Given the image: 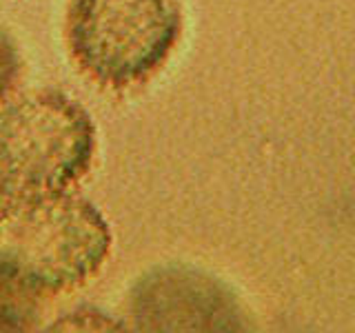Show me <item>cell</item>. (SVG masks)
Masks as SVG:
<instances>
[{
    "label": "cell",
    "mask_w": 355,
    "mask_h": 333,
    "mask_svg": "<svg viewBox=\"0 0 355 333\" xmlns=\"http://www.w3.org/2000/svg\"><path fill=\"white\" fill-rule=\"evenodd\" d=\"M111 244L103 211L69 189L0 200V284L20 293L80 287L100 271Z\"/></svg>",
    "instance_id": "1"
},
{
    "label": "cell",
    "mask_w": 355,
    "mask_h": 333,
    "mask_svg": "<svg viewBox=\"0 0 355 333\" xmlns=\"http://www.w3.org/2000/svg\"><path fill=\"white\" fill-rule=\"evenodd\" d=\"M94 155L96 122L71 96L42 89L0 109V200L64 191Z\"/></svg>",
    "instance_id": "2"
},
{
    "label": "cell",
    "mask_w": 355,
    "mask_h": 333,
    "mask_svg": "<svg viewBox=\"0 0 355 333\" xmlns=\"http://www.w3.org/2000/svg\"><path fill=\"white\" fill-rule=\"evenodd\" d=\"M182 33L178 0H69L64 36L80 69L109 89L147 83Z\"/></svg>",
    "instance_id": "3"
},
{
    "label": "cell",
    "mask_w": 355,
    "mask_h": 333,
    "mask_svg": "<svg viewBox=\"0 0 355 333\" xmlns=\"http://www.w3.org/2000/svg\"><path fill=\"white\" fill-rule=\"evenodd\" d=\"M131 314L140 329H233L236 305L225 287L193 269H155L131 291Z\"/></svg>",
    "instance_id": "4"
},
{
    "label": "cell",
    "mask_w": 355,
    "mask_h": 333,
    "mask_svg": "<svg viewBox=\"0 0 355 333\" xmlns=\"http://www.w3.org/2000/svg\"><path fill=\"white\" fill-rule=\"evenodd\" d=\"M36 318V298L0 284V331L31 329Z\"/></svg>",
    "instance_id": "5"
},
{
    "label": "cell",
    "mask_w": 355,
    "mask_h": 333,
    "mask_svg": "<svg viewBox=\"0 0 355 333\" xmlns=\"http://www.w3.org/2000/svg\"><path fill=\"white\" fill-rule=\"evenodd\" d=\"M20 51L16 47L14 38L0 27V100L7 98V94L14 89L20 76Z\"/></svg>",
    "instance_id": "6"
},
{
    "label": "cell",
    "mask_w": 355,
    "mask_h": 333,
    "mask_svg": "<svg viewBox=\"0 0 355 333\" xmlns=\"http://www.w3.org/2000/svg\"><path fill=\"white\" fill-rule=\"evenodd\" d=\"M51 331L53 329H60V331H67V329H122L120 322L114 320L111 316H105L103 311H94V309H80L76 311V314H69L60 320H55L53 325L49 327Z\"/></svg>",
    "instance_id": "7"
}]
</instances>
